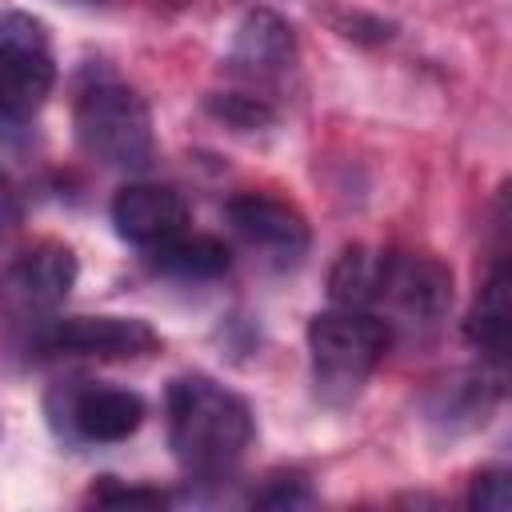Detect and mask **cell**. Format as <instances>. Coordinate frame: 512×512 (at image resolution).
<instances>
[{
  "label": "cell",
  "mask_w": 512,
  "mask_h": 512,
  "mask_svg": "<svg viewBox=\"0 0 512 512\" xmlns=\"http://www.w3.org/2000/svg\"><path fill=\"white\" fill-rule=\"evenodd\" d=\"M164 416L168 448L176 464L196 480L228 476L244 460L256 432L248 400L204 372H184L168 384Z\"/></svg>",
  "instance_id": "6da1fadb"
},
{
  "label": "cell",
  "mask_w": 512,
  "mask_h": 512,
  "mask_svg": "<svg viewBox=\"0 0 512 512\" xmlns=\"http://www.w3.org/2000/svg\"><path fill=\"white\" fill-rule=\"evenodd\" d=\"M392 344V324L364 308L332 304L308 320V356L316 392L328 404H348L376 372Z\"/></svg>",
  "instance_id": "7a4b0ae2"
},
{
  "label": "cell",
  "mask_w": 512,
  "mask_h": 512,
  "mask_svg": "<svg viewBox=\"0 0 512 512\" xmlns=\"http://www.w3.org/2000/svg\"><path fill=\"white\" fill-rule=\"evenodd\" d=\"M76 140L80 148L116 172H144L156 136H152V112L144 96L120 80H92L76 96Z\"/></svg>",
  "instance_id": "3957f363"
},
{
  "label": "cell",
  "mask_w": 512,
  "mask_h": 512,
  "mask_svg": "<svg viewBox=\"0 0 512 512\" xmlns=\"http://www.w3.org/2000/svg\"><path fill=\"white\" fill-rule=\"evenodd\" d=\"M76 284V256L60 240H36L0 268V312L20 324H48Z\"/></svg>",
  "instance_id": "277c9868"
},
{
  "label": "cell",
  "mask_w": 512,
  "mask_h": 512,
  "mask_svg": "<svg viewBox=\"0 0 512 512\" xmlns=\"http://www.w3.org/2000/svg\"><path fill=\"white\" fill-rule=\"evenodd\" d=\"M452 308V268L432 252L380 248L372 312H392L412 324H436Z\"/></svg>",
  "instance_id": "5b68a950"
},
{
  "label": "cell",
  "mask_w": 512,
  "mask_h": 512,
  "mask_svg": "<svg viewBox=\"0 0 512 512\" xmlns=\"http://www.w3.org/2000/svg\"><path fill=\"white\" fill-rule=\"evenodd\" d=\"M48 408H52V424L64 436L88 444H120L144 424V396L100 380H72L56 388Z\"/></svg>",
  "instance_id": "8992f818"
},
{
  "label": "cell",
  "mask_w": 512,
  "mask_h": 512,
  "mask_svg": "<svg viewBox=\"0 0 512 512\" xmlns=\"http://www.w3.org/2000/svg\"><path fill=\"white\" fill-rule=\"evenodd\" d=\"M56 64L48 28L28 12H0V104L28 120L52 92Z\"/></svg>",
  "instance_id": "52a82bcc"
},
{
  "label": "cell",
  "mask_w": 512,
  "mask_h": 512,
  "mask_svg": "<svg viewBox=\"0 0 512 512\" xmlns=\"http://www.w3.org/2000/svg\"><path fill=\"white\" fill-rule=\"evenodd\" d=\"M224 220L244 244H252L256 252H268L280 264H296L312 244L304 212L280 196H268V192L232 196L224 204Z\"/></svg>",
  "instance_id": "ba28073f"
},
{
  "label": "cell",
  "mask_w": 512,
  "mask_h": 512,
  "mask_svg": "<svg viewBox=\"0 0 512 512\" xmlns=\"http://www.w3.org/2000/svg\"><path fill=\"white\" fill-rule=\"evenodd\" d=\"M44 344L68 356L92 360H136L160 348V336L140 316H64L48 320Z\"/></svg>",
  "instance_id": "9c48e42d"
},
{
  "label": "cell",
  "mask_w": 512,
  "mask_h": 512,
  "mask_svg": "<svg viewBox=\"0 0 512 512\" xmlns=\"http://www.w3.org/2000/svg\"><path fill=\"white\" fill-rule=\"evenodd\" d=\"M112 228L136 248H156L188 232V204L168 184H124L112 196Z\"/></svg>",
  "instance_id": "30bf717a"
},
{
  "label": "cell",
  "mask_w": 512,
  "mask_h": 512,
  "mask_svg": "<svg viewBox=\"0 0 512 512\" xmlns=\"http://www.w3.org/2000/svg\"><path fill=\"white\" fill-rule=\"evenodd\" d=\"M292 64H296V32L284 16L256 8L236 24L228 48V72H236L248 84H268L292 72Z\"/></svg>",
  "instance_id": "8fae6325"
},
{
  "label": "cell",
  "mask_w": 512,
  "mask_h": 512,
  "mask_svg": "<svg viewBox=\"0 0 512 512\" xmlns=\"http://www.w3.org/2000/svg\"><path fill=\"white\" fill-rule=\"evenodd\" d=\"M500 392H504V384H500V372L492 364L460 368L428 392L424 412L432 424H440L448 432H468V428H480L496 412Z\"/></svg>",
  "instance_id": "7c38bea8"
},
{
  "label": "cell",
  "mask_w": 512,
  "mask_h": 512,
  "mask_svg": "<svg viewBox=\"0 0 512 512\" xmlns=\"http://www.w3.org/2000/svg\"><path fill=\"white\" fill-rule=\"evenodd\" d=\"M464 336L472 348H480V356L488 364H500L508 356L512 344V280H508V264L496 260L484 288L472 300V312L464 320Z\"/></svg>",
  "instance_id": "4fadbf2b"
},
{
  "label": "cell",
  "mask_w": 512,
  "mask_h": 512,
  "mask_svg": "<svg viewBox=\"0 0 512 512\" xmlns=\"http://www.w3.org/2000/svg\"><path fill=\"white\" fill-rule=\"evenodd\" d=\"M148 260L156 272L176 276V280H212V276L228 272V264H232L228 244H220L216 236H188V232L148 248Z\"/></svg>",
  "instance_id": "5bb4252c"
},
{
  "label": "cell",
  "mask_w": 512,
  "mask_h": 512,
  "mask_svg": "<svg viewBox=\"0 0 512 512\" xmlns=\"http://www.w3.org/2000/svg\"><path fill=\"white\" fill-rule=\"evenodd\" d=\"M512 504V476L508 468H480L468 488V508L476 512H508Z\"/></svg>",
  "instance_id": "9a60e30c"
},
{
  "label": "cell",
  "mask_w": 512,
  "mask_h": 512,
  "mask_svg": "<svg viewBox=\"0 0 512 512\" xmlns=\"http://www.w3.org/2000/svg\"><path fill=\"white\" fill-rule=\"evenodd\" d=\"M212 112L224 116L228 124L236 128H260L272 120V108L260 100V96H248V92H224V96H212Z\"/></svg>",
  "instance_id": "2e32d148"
},
{
  "label": "cell",
  "mask_w": 512,
  "mask_h": 512,
  "mask_svg": "<svg viewBox=\"0 0 512 512\" xmlns=\"http://www.w3.org/2000/svg\"><path fill=\"white\" fill-rule=\"evenodd\" d=\"M88 500H92V504H104V508H156V504H164L168 496L156 492V488H120L112 476H104V484H96V488L88 492Z\"/></svg>",
  "instance_id": "e0dca14e"
},
{
  "label": "cell",
  "mask_w": 512,
  "mask_h": 512,
  "mask_svg": "<svg viewBox=\"0 0 512 512\" xmlns=\"http://www.w3.org/2000/svg\"><path fill=\"white\" fill-rule=\"evenodd\" d=\"M252 504H264V508H296V504H312V492L296 476H276V480H268L264 492H252Z\"/></svg>",
  "instance_id": "ac0fdd59"
},
{
  "label": "cell",
  "mask_w": 512,
  "mask_h": 512,
  "mask_svg": "<svg viewBox=\"0 0 512 512\" xmlns=\"http://www.w3.org/2000/svg\"><path fill=\"white\" fill-rule=\"evenodd\" d=\"M20 128H24V120H20V116H12V112L0 104V140H12Z\"/></svg>",
  "instance_id": "d6986e66"
}]
</instances>
